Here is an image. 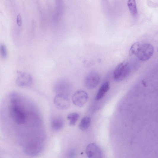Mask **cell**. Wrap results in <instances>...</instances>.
I'll list each match as a JSON object with an SVG mask.
<instances>
[{"label": "cell", "instance_id": "cell-19", "mask_svg": "<svg viewBox=\"0 0 158 158\" xmlns=\"http://www.w3.org/2000/svg\"><path fill=\"white\" fill-rule=\"evenodd\" d=\"M76 155V152L74 149H72L70 152L69 156L70 157H73Z\"/></svg>", "mask_w": 158, "mask_h": 158}, {"label": "cell", "instance_id": "cell-3", "mask_svg": "<svg viewBox=\"0 0 158 158\" xmlns=\"http://www.w3.org/2000/svg\"><path fill=\"white\" fill-rule=\"evenodd\" d=\"M130 66L127 62L119 64L116 67L114 72V79L117 81H122L125 79L130 73Z\"/></svg>", "mask_w": 158, "mask_h": 158}, {"label": "cell", "instance_id": "cell-5", "mask_svg": "<svg viewBox=\"0 0 158 158\" xmlns=\"http://www.w3.org/2000/svg\"><path fill=\"white\" fill-rule=\"evenodd\" d=\"M54 104L60 110H65L68 108L70 105V101L67 95L58 94L54 98Z\"/></svg>", "mask_w": 158, "mask_h": 158}, {"label": "cell", "instance_id": "cell-10", "mask_svg": "<svg viewBox=\"0 0 158 158\" xmlns=\"http://www.w3.org/2000/svg\"><path fill=\"white\" fill-rule=\"evenodd\" d=\"M42 148V146L39 143H33L27 146L25 148V151L28 155L35 156L41 152Z\"/></svg>", "mask_w": 158, "mask_h": 158}, {"label": "cell", "instance_id": "cell-13", "mask_svg": "<svg viewBox=\"0 0 158 158\" xmlns=\"http://www.w3.org/2000/svg\"><path fill=\"white\" fill-rule=\"evenodd\" d=\"M127 5L132 15L134 17L137 16L138 11L135 0H128Z\"/></svg>", "mask_w": 158, "mask_h": 158}, {"label": "cell", "instance_id": "cell-8", "mask_svg": "<svg viewBox=\"0 0 158 158\" xmlns=\"http://www.w3.org/2000/svg\"><path fill=\"white\" fill-rule=\"evenodd\" d=\"M18 76L16 79L17 84L21 87L31 85L33 82L32 78L30 74L20 72H18Z\"/></svg>", "mask_w": 158, "mask_h": 158}, {"label": "cell", "instance_id": "cell-6", "mask_svg": "<svg viewBox=\"0 0 158 158\" xmlns=\"http://www.w3.org/2000/svg\"><path fill=\"white\" fill-rule=\"evenodd\" d=\"M100 81V77L98 73L92 71L88 73L84 81L85 85L88 89H93L98 85Z\"/></svg>", "mask_w": 158, "mask_h": 158}, {"label": "cell", "instance_id": "cell-1", "mask_svg": "<svg viewBox=\"0 0 158 158\" xmlns=\"http://www.w3.org/2000/svg\"><path fill=\"white\" fill-rule=\"evenodd\" d=\"M133 138L146 155L158 158V96L133 100Z\"/></svg>", "mask_w": 158, "mask_h": 158}, {"label": "cell", "instance_id": "cell-14", "mask_svg": "<svg viewBox=\"0 0 158 158\" xmlns=\"http://www.w3.org/2000/svg\"><path fill=\"white\" fill-rule=\"evenodd\" d=\"M91 122V119L88 116L83 118L79 125L80 129L82 131H85L88 128Z\"/></svg>", "mask_w": 158, "mask_h": 158}, {"label": "cell", "instance_id": "cell-11", "mask_svg": "<svg viewBox=\"0 0 158 158\" xmlns=\"http://www.w3.org/2000/svg\"><path fill=\"white\" fill-rule=\"evenodd\" d=\"M64 124V120L62 117L60 116L55 117L51 122L52 129L55 131L61 130L63 128Z\"/></svg>", "mask_w": 158, "mask_h": 158}, {"label": "cell", "instance_id": "cell-7", "mask_svg": "<svg viewBox=\"0 0 158 158\" xmlns=\"http://www.w3.org/2000/svg\"><path fill=\"white\" fill-rule=\"evenodd\" d=\"M88 99L87 93L84 91H79L73 95L72 100L73 104L76 106L82 107L84 106Z\"/></svg>", "mask_w": 158, "mask_h": 158}, {"label": "cell", "instance_id": "cell-15", "mask_svg": "<svg viewBox=\"0 0 158 158\" xmlns=\"http://www.w3.org/2000/svg\"><path fill=\"white\" fill-rule=\"evenodd\" d=\"M79 117V115L76 113H72L68 115L67 119L70 121L69 124L71 126H74Z\"/></svg>", "mask_w": 158, "mask_h": 158}, {"label": "cell", "instance_id": "cell-4", "mask_svg": "<svg viewBox=\"0 0 158 158\" xmlns=\"http://www.w3.org/2000/svg\"><path fill=\"white\" fill-rule=\"evenodd\" d=\"M154 52V47L151 44L148 43L140 44L135 55L141 61H145L151 58Z\"/></svg>", "mask_w": 158, "mask_h": 158}, {"label": "cell", "instance_id": "cell-9", "mask_svg": "<svg viewBox=\"0 0 158 158\" xmlns=\"http://www.w3.org/2000/svg\"><path fill=\"white\" fill-rule=\"evenodd\" d=\"M86 153L90 158H100L102 157V152L100 148L94 143L89 144L86 149Z\"/></svg>", "mask_w": 158, "mask_h": 158}, {"label": "cell", "instance_id": "cell-12", "mask_svg": "<svg viewBox=\"0 0 158 158\" xmlns=\"http://www.w3.org/2000/svg\"><path fill=\"white\" fill-rule=\"evenodd\" d=\"M110 88V84L108 81L105 82L101 86L98 92L95 97L96 100L101 99L108 92Z\"/></svg>", "mask_w": 158, "mask_h": 158}, {"label": "cell", "instance_id": "cell-16", "mask_svg": "<svg viewBox=\"0 0 158 158\" xmlns=\"http://www.w3.org/2000/svg\"><path fill=\"white\" fill-rule=\"evenodd\" d=\"M140 44L138 42L135 43L133 44L129 50L130 55H135Z\"/></svg>", "mask_w": 158, "mask_h": 158}, {"label": "cell", "instance_id": "cell-2", "mask_svg": "<svg viewBox=\"0 0 158 158\" xmlns=\"http://www.w3.org/2000/svg\"><path fill=\"white\" fill-rule=\"evenodd\" d=\"M16 99H13L10 110L11 116L14 121L18 124H23L26 121L25 112L18 105L16 104Z\"/></svg>", "mask_w": 158, "mask_h": 158}, {"label": "cell", "instance_id": "cell-18", "mask_svg": "<svg viewBox=\"0 0 158 158\" xmlns=\"http://www.w3.org/2000/svg\"><path fill=\"white\" fill-rule=\"evenodd\" d=\"M17 22L18 25L19 26L21 25L22 23V18L20 14H19L17 17Z\"/></svg>", "mask_w": 158, "mask_h": 158}, {"label": "cell", "instance_id": "cell-17", "mask_svg": "<svg viewBox=\"0 0 158 158\" xmlns=\"http://www.w3.org/2000/svg\"><path fill=\"white\" fill-rule=\"evenodd\" d=\"M0 51L1 55L4 58H5L7 55V52L6 47L3 44H1L0 46Z\"/></svg>", "mask_w": 158, "mask_h": 158}]
</instances>
